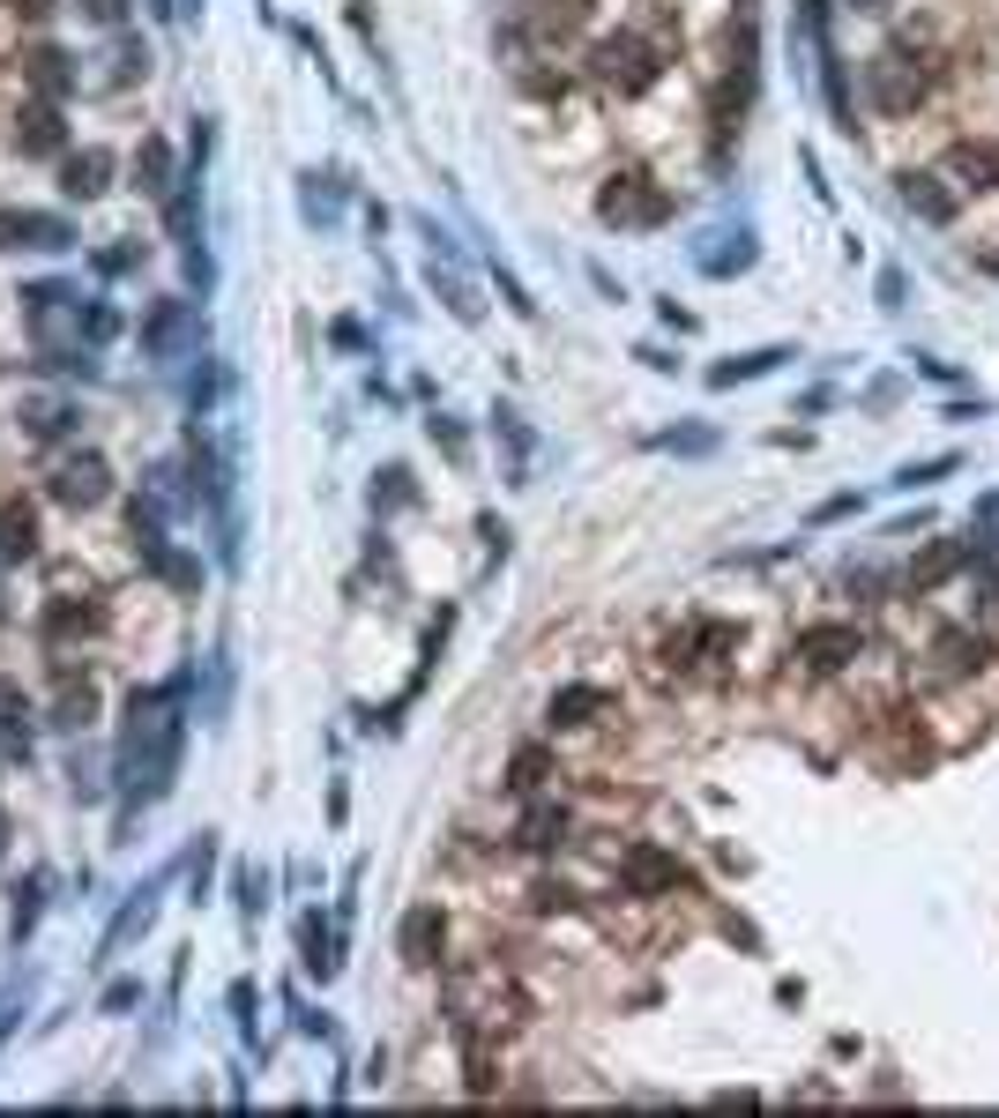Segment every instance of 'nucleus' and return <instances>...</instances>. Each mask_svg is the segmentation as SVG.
Listing matches in <instances>:
<instances>
[{
    "label": "nucleus",
    "instance_id": "obj_1",
    "mask_svg": "<svg viewBox=\"0 0 999 1118\" xmlns=\"http://www.w3.org/2000/svg\"><path fill=\"white\" fill-rule=\"evenodd\" d=\"M590 75H597L604 90H650V82H656V52L642 46V38H626V30H620V38H604V46H597Z\"/></svg>",
    "mask_w": 999,
    "mask_h": 1118
},
{
    "label": "nucleus",
    "instance_id": "obj_2",
    "mask_svg": "<svg viewBox=\"0 0 999 1118\" xmlns=\"http://www.w3.org/2000/svg\"><path fill=\"white\" fill-rule=\"evenodd\" d=\"M948 172H955V187H962V195H992V187H999V149H992V142H962V149L948 157Z\"/></svg>",
    "mask_w": 999,
    "mask_h": 1118
},
{
    "label": "nucleus",
    "instance_id": "obj_3",
    "mask_svg": "<svg viewBox=\"0 0 999 1118\" xmlns=\"http://www.w3.org/2000/svg\"><path fill=\"white\" fill-rule=\"evenodd\" d=\"M52 493L68 499V507H98V499H105V463H98V455H76V463H60Z\"/></svg>",
    "mask_w": 999,
    "mask_h": 1118
},
{
    "label": "nucleus",
    "instance_id": "obj_4",
    "mask_svg": "<svg viewBox=\"0 0 999 1118\" xmlns=\"http://www.w3.org/2000/svg\"><path fill=\"white\" fill-rule=\"evenodd\" d=\"M16 142H23L30 157H52V149H60V120H52L46 105H38V112H23V127H16Z\"/></svg>",
    "mask_w": 999,
    "mask_h": 1118
},
{
    "label": "nucleus",
    "instance_id": "obj_5",
    "mask_svg": "<svg viewBox=\"0 0 999 1118\" xmlns=\"http://www.w3.org/2000/svg\"><path fill=\"white\" fill-rule=\"evenodd\" d=\"M0 552H38V522H30L23 507H8V515H0Z\"/></svg>",
    "mask_w": 999,
    "mask_h": 1118
},
{
    "label": "nucleus",
    "instance_id": "obj_6",
    "mask_svg": "<svg viewBox=\"0 0 999 1118\" xmlns=\"http://www.w3.org/2000/svg\"><path fill=\"white\" fill-rule=\"evenodd\" d=\"M604 694H590V686H567V694H552V723H590V709H597Z\"/></svg>",
    "mask_w": 999,
    "mask_h": 1118
},
{
    "label": "nucleus",
    "instance_id": "obj_7",
    "mask_svg": "<svg viewBox=\"0 0 999 1118\" xmlns=\"http://www.w3.org/2000/svg\"><path fill=\"white\" fill-rule=\"evenodd\" d=\"M902 195H910V201H918V209H924V217H948V209H955V201H948V195H940V187H932V172H910V187H902Z\"/></svg>",
    "mask_w": 999,
    "mask_h": 1118
},
{
    "label": "nucleus",
    "instance_id": "obj_8",
    "mask_svg": "<svg viewBox=\"0 0 999 1118\" xmlns=\"http://www.w3.org/2000/svg\"><path fill=\"white\" fill-rule=\"evenodd\" d=\"M98 187H105V157H76V165H68V195L90 201Z\"/></svg>",
    "mask_w": 999,
    "mask_h": 1118
},
{
    "label": "nucleus",
    "instance_id": "obj_9",
    "mask_svg": "<svg viewBox=\"0 0 999 1118\" xmlns=\"http://www.w3.org/2000/svg\"><path fill=\"white\" fill-rule=\"evenodd\" d=\"M560 835H567V813H530V828H523V843H537V850L560 843Z\"/></svg>",
    "mask_w": 999,
    "mask_h": 1118
},
{
    "label": "nucleus",
    "instance_id": "obj_10",
    "mask_svg": "<svg viewBox=\"0 0 999 1118\" xmlns=\"http://www.w3.org/2000/svg\"><path fill=\"white\" fill-rule=\"evenodd\" d=\"M30 68H38V82H46V90H60V82H68V68H60V52H30Z\"/></svg>",
    "mask_w": 999,
    "mask_h": 1118
},
{
    "label": "nucleus",
    "instance_id": "obj_11",
    "mask_svg": "<svg viewBox=\"0 0 999 1118\" xmlns=\"http://www.w3.org/2000/svg\"><path fill=\"white\" fill-rule=\"evenodd\" d=\"M82 8H90L98 23H120V16H127V0H82Z\"/></svg>",
    "mask_w": 999,
    "mask_h": 1118
},
{
    "label": "nucleus",
    "instance_id": "obj_12",
    "mask_svg": "<svg viewBox=\"0 0 999 1118\" xmlns=\"http://www.w3.org/2000/svg\"><path fill=\"white\" fill-rule=\"evenodd\" d=\"M8 8H16V16H46L52 0H8Z\"/></svg>",
    "mask_w": 999,
    "mask_h": 1118
}]
</instances>
